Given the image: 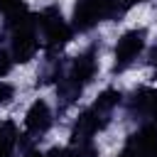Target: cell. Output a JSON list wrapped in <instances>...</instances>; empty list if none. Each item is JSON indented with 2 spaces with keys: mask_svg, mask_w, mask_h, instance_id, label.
Here are the masks:
<instances>
[{
  "mask_svg": "<svg viewBox=\"0 0 157 157\" xmlns=\"http://www.w3.org/2000/svg\"><path fill=\"white\" fill-rule=\"evenodd\" d=\"M25 2L22 0H0V12L2 15H10V12H15L17 7H22Z\"/></svg>",
  "mask_w": 157,
  "mask_h": 157,
  "instance_id": "8fae6325",
  "label": "cell"
},
{
  "mask_svg": "<svg viewBox=\"0 0 157 157\" xmlns=\"http://www.w3.org/2000/svg\"><path fill=\"white\" fill-rule=\"evenodd\" d=\"M20 142V130L12 120H2L0 123V157H12L15 147Z\"/></svg>",
  "mask_w": 157,
  "mask_h": 157,
  "instance_id": "9c48e42d",
  "label": "cell"
},
{
  "mask_svg": "<svg viewBox=\"0 0 157 157\" xmlns=\"http://www.w3.org/2000/svg\"><path fill=\"white\" fill-rule=\"evenodd\" d=\"M145 37L147 32L145 29H128L118 44H115V61H113V74H120L125 71L145 49Z\"/></svg>",
  "mask_w": 157,
  "mask_h": 157,
  "instance_id": "8992f818",
  "label": "cell"
},
{
  "mask_svg": "<svg viewBox=\"0 0 157 157\" xmlns=\"http://www.w3.org/2000/svg\"><path fill=\"white\" fill-rule=\"evenodd\" d=\"M110 115L108 110L98 108L96 103L91 108H86L83 113H78L74 128H71V145H78V142H91L96 132H101L108 123H110Z\"/></svg>",
  "mask_w": 157,
  "mask_h": 157,
  "instance_id": "5b68a950",
  "label": "cell"
},
{
  "mask_svg": "<svg viewBox=\"0 0 157 157\" xmlns=\"http://www.w3.org/2000/svg\"><path fill=\"white\" fill-rule=\"evenodd\" d=\"M137 2H145V0H120V5L125 7V10H130L132 5H137Z\"/></svg>",
  "mask_w": 157,
  "mask_h": 157,
  "instance_id": "2e32d148",
  "label": "cell"
},
{
  "mask_svg": "<svg viewBox=\"0 0 157 157\" xmlns=\"http://www.w3.org/2000/svg\"><path fill=\"white\" fill-rule=\"evenodd\" d=\"M22 157H44L42 152H37L34 147H25V152H22Z\"/></svg>",
  "mask_w": 157,
  "mask_h": 157,
  "instance_id": "9a60e30c",
  "label": "cell"
},
{
  "mask_svg": "<svg viewBox=\"0 0 157 157\" xmlns=\"http://www.w3.org/2000/svg\"><path fill=\"white\" fill-rule=\"evenodd\" d=\"M128 10L120 5V0H78L71 12V29L74 32H88L98 22L118 20Z\"/></svg>",
  "mask_w": 157,
  "mask_h": 157,
  "instance_id": "7a4b0ae2",
  "label": "cell"
},
{
  "mask_svg": "<svg viewBox=\"0 0 157 157\" xmlns=\"http://www.w3.org/2000/svg\"><path fill=\"white\" fill-rule=\"evenodd\" d=\"M37 27H39L42 34H44V47H47V56H49V59H54V56L71 42V37H74L71 25L64 20L61 10L54 7V5L44 7V10L37 15Z\"/></svg>",
  "mask_w": 157,
  "mask_h": 157,
  "instance_id": "3957f363",
  "label": "cell"
},
{
  "mask_svg": "<svg viewBox=\"0 0 157 157\" xmlns=\"http://www.w3.org/2000/svg\"><path fill=\"white\" fill-rule=\"evenodd\" d=\"M96 71H98V44H91L86 52H81L78 56H74L66 64V71H64L61 81L56 83L61 110H66L71 103L78 101V96L83 93V88L93 81Z\"/></svg>",
  "mask_w": 157,
  "mask_h": 157,
  "instance_id": "6da1fadb",
  "label": "cell"
},
{
  "mask_svg": "<svg viewBox=\"0 0 157 157\" xmlns=\"http://www.w3.org/2000/svg\"><path fill=\"white\" fill-rule=\"evenodd\" d=\"M152 59H155V78H157V47H155V52H152Z\"/></svg>",
  "mask_w": 157,
  "mask_h": 157,
  "instance_id": "e0dca14e",
  "label": "cell"
},
{
  "mask_svg": "<svg viewBox=\"0 0 157 157\" xmlns=\"http://www.w3.org/2000/svg\"><path fill=\"white\" fill-rule=\"evenodd\" d=\"M150 157H157V150H155V152H152V155H150Z\"/></svg>",
  "mask_w": 157,
  "mask_h": 157,
  "instance_id": "ac0fdd59",
  "label": "cell"
},
{
  "mask_svg": "<svg viewBox=\"0 0 157 157\" xmlns=\"http://www.w3.org/2000/svg\"><path fill=\"white\" fill-rule=\"evenodd\" d=\"M125 108H128V113H130L135 120H142V123L157 120V88H152V86H140V88L132 91V96L125 101Z\"/></svg>",
  "mask_w": 157,
  "mask_h": 157,
  "instance_id": "52a82bcc",
  "label": "cell"
},
{
  "mask_svg": "<svg viewBox=\"0 0 157 157\" xmlns=\"http://www.w3.org/2000/svg\"><path fill=\"white\" fill-rule=\"evenodd\" d=\"M12 69V56H10V49L7 47H0V78L7 76Z\"/></svg>",
  "mask_w": 157,
  "mask_h": 157,
  "instance_id": "30bf717a",
  "label": "cell"
},
{
  "mask_svg": "<svg viewBox=\"0 0 157 157\" xmlns=\"http://www.w3.org/2000/svg\"><path fill=\"white\" fill-rule=\"evenodd\" d=\"M52 120H54V115H52L49 103L42 101V98H37V101L29 105L27 115H25V130H27V137H29V140L42 137V135L52 128Z\"/></svg>",
  "mask_w": 157,
  "mask_h": 157,
  "instance_id": "ba28073f",
  "label": "cell"
},
{
  "mask_svg": "<svg viewBox=\"0 0 157 157\" xmlns=\"http://www.w3.org/2000/svg\"><path fill=\"white\" fill-rule=\"evenodd\" d=\"M12 96H15V88H12V83H7V81H0V103H7V101H12Z\"/></svg>",
  "mask_w": 157,
  "mask_h": 157,
  "instance_id": "7c38bea8",
  "label": "cell"
},
{
  "mask_svg": "<svg viewBox=\"0 0 157 157\" xmlns=\"http://www.w3.org/2000/svg\"><path fill=\"white\" fill-rule=\"evenodd\" d=\"M10 37V56L12 61H20V64H27L29 59H34V54L39 52V37H37V20L29 22V25H22L12 32H2Z\"/></svg>",
  "mask_w": 157,
  "mask_h": 157,
  "instance_id": "277c9868",
  "label": "cell"
},
{
  "mask_svg": "<svg viewBox=\"0 0 157 157\" xmlns=\"http://www.w3.org/2000/svg\"><path fill=\"white\" fill-rule=\"evenodd\" d=\"M44 157H76V152H74V147H54Z\"/></svg>",
  "mask_w": 157,
  "mask_h": 157,
  "instance_id": "4fadbf2b",
  "label": "cell"
},
{
  "mask_svg": "<svg viewBox=\"0 0 157 157\" xmlns=\"http://www.w3.org/2000/svg\"><path fill=\"white\" fill-rule=\"evenodd\" d=\"M118 157H140V152H137V150H135V147L125 140V145H123V150L118 152Z\"/></svg>",
  "mask_w": 157,
  "mask_h": 157,
  "instance_id": "5bb4252c",
  "label": "cell"
}]
</instances>
